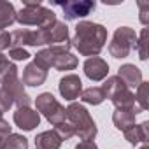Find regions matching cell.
Instances as JSON below:
<instances>
[{"label": "cell", "instance_id": "obj_1", "mask_svg": "<svg viewBox=\"0 0 149 149\" xmlns=\"http://www.w3.org/2000/svg\"><path fill=\"white\" fill-rule=\"evenodd\" d=\"M107 42V28L93 21H79L76 26V35L70 40L81 56H98Z\"/></svg>", "mask_w": 149, "mask_h": 149}, {"label": "cell", "instance_id": "obj_2", "mask_svg": "<svg viewBox=\"0 0 149 149\" xmlns=\"http://www.w3.org/2000/svg\"><path fill=\"white\" fill-rule=\"evenodd\" d=\"M72 44H61V46H49L47 49H40L35 56L33 61L42 67V68H56L60 72L63 70H74L77 67L79 60L70 53Z\"/></svg>", "mask_w": 149, "mask_h": 149}, {"label": "cell", "instance_id": "obj_3", "mask_svg": "<svg viewBox=\"0 0 149 149\" xmlns=\"http://www.w3.org/2000/svg\"><path fill=\"white\" fill-rule=\"evenodd\" d=\"M65 121L74 128V135H77L83 142L84 140H93L97 137V125L91 118V114L88 112V109L81 104L72 102L67 109H65Z\"/></svg>", "mask_w": 149, "mask_h": 149}, {"label": "cell", "instance_id": "obj_4", "mask_svg": "<svg viewBox=\"0 0 149 149\" xmlns=\"http://www.w3.org/2000/svg\"><path fill=\"white\" fill-rule=\"evenodd\" d=\"M104 93H105V98H109L116 109H121V111H132L135 114L142 112V109L137 105L135 102V95L130 91V88L118 77V76H111L107 77V81L104 83L102 86Z\"/></svg>", "mask_w": 149, "mask_h": 149}, {"label": "cell", "instance_id": "obj_5", "mask_svg": "<svg viewBox=\"0 0 149 149\" xmlns=\"http://www.w3.org/2000/svg\"><path fill=\"white\" fill-rule=\"evenodd\" d=\"M23 6L25 7L19 13H16V21L19 25L47 28V26H51L56 21V14L51 9L44 7L39 0H37V2H28V0H25Z\"/></svg>", "mask_w": 149, "mask_h": 149}, {"label": "cell", "instance_id": "obj_6", "mask_svg": "<svg viewBox=\"0 0 149 149\" xmlns=\"http://www.w3.org/2000/svg\"><path fill=\"white\" fill-rule=\"evenodd\" d=\"M25 84L21 83L19 76H18V67L14 63H11L7 67V70L0 76V88L4 91H7V95L13 98V102L19 107H30L32 98L28 97V93L23 88Z\"/></svg>", "mask_w": 149, "mask_h": 149}, {"label": "cell", "instance_id": "obj_7", "mask_svg": "<svg viewBox=\"0 0 149 149\" xmlns=\"http://www.w3.org/2000/svg\"><path fill=\"white\" fill-rule=\"evenodd\" d=\"M137 44V33L130 26H119L116 28L112 40L109 42V53L114 58H126L132 49H135Z\"/></svg>", "mask_w": 149, "mask_h": 149}, {"label": "cell", "instance_id": "obj_8", "mask_svg": "<svg viewBox=\"0 0 149 149\" xmlns=\"http://www.w3.org/2000/svg\"><path fill=\"white\" fill-rule=\"evenodd\" d=\"M35 107H37V112L42 114L53 126L54 125H60L65 121V107L53 97V93H40L37 98H35Z\"/></svg>", "mask_w": 149, "mask_h": 149}, {"label": "cell", "instance_id": "obj_9", "mask_svg": "<svg viewBox=\"0 0 149 149\" xmlns=\"http://www.w3.org/2000/svg\"><path fill=\"white\" fill-rule=\"evenodd\" d=\"M54 4L63 9V16H65L67 21L86 18L97 7L95 0H67V2H54Z\"/></svg>", "mask_w": 149, "mask_h": 149}, {"label": "cell", "instance_id": "obj_10", "mask_svg": "<svg viewBox=\"0 0 149 149\" xmlns=\"http://www.w3.org/2000/svg\"><path fill=\"white\" fill-rule=\"evenodd\" d=\"M58 90H60V95H61L65 100H68V102L79 98L81 93H83V83H81V77L76 76V74H68V76H65V77L60 79Z\"/></svg>", "mask_w": 149, "mask_h": 149}, {"label": "cell", "instance_id": "obj_11", "mask_svg": "<svg viewBox=\"0 0 149 149\" xmlns=\"http://www.w3.org/2000/svg\"><path fill=\"white\" fill-rule=\"evenodd\" d=\"M84 68V74H86V77L90 81H104L107 77V74H109V65L104 58L100 56H91L84 61L83 65Z\"/></svg>", "mask_w": 149, "mask_h": 149}, {"label": "cell", "instance_id": "obj_12", "mask_svg": "<svg viewBox=\"0 0 149 149\" xmlns=\"http://www.w3.org/2000/svg\"><path fill=\"white\" fill-rule=\"evenodd\" d=\"M40 123V114L30 107H19L14 112V125L25 132H32Z\"/></svg>", "mask_w": 149, "mask_h": 149}, {"label": "cell", "instance_id": "obj_13", "mask_svg": "<svg viewBox=\"0 0 149 149\" xmlns=\"http://www.w3.org/2000/svg\"><path fill=\"white\" fill-rule=\"evenodd\" d=\"M46 79H47V70L42 68V67H39L35 61L28 63L23 68V79H21V83L26 84V86H33V88L35 86H42L46 83Z\"/></svg>", "mask_w": 149, "mask_h": 149}, {"label": "cell", "instance_id": "obj_14", "mask_svg": "<svg viewBox=\"0 0 149 149\" xmlns=\"http://www.w3.org/2000/svg\"><path fill=\"white\" fill-rule=\"evenodd\" d=\"M47 44L49 46H61L70 44L68 39V26L63 21H54L51 26H47Z\"/></svg>", "mask_w": 149, "mask_h": 149}, {"label": "cell", "instance_id": "obj_15", "mask_svg": "<svg viewBox=\"0 0 149 149\" xmlns=\"http://www.w3.org/2000/svg\"><path fill=\"white\" fill-rule=\"evenodd\" d=\"M118 77L128 86V88H137L142 83V72L139 67L132 65V63H125L119 67L118 70Z\"/></svg>", "mask_w": 149, "mask_h": 149}, {"label": "cell", "instance_id": "obj_16", "mask_svg": "<svg viewBox=\"0 0 149 149\" xmlns=\"http://www.w3.org/2000/svg\"><path fill=\"white\" fill-rule=\"evenodd\" d=\"M123 135H125V139L130 142V144H133V146H137V144H147L149 142V121H142L140 125H133L132 128H128V130H125L123 132Z\"/></svg>", "mask_w": 149, "mask_h": 149}, {"label": "cell", "instance_id": "obj_17", "mask_svg": "<svg viewBox=\"0 0 149 149\" xmlns=\"http://www.w3.org/2000/svg\"><path fill=\"white\" fill-rule=\"evenodd\" d=\"M61 147V139L56 135L54 130L40 132L35 137V149H60Z\"/></svg>", "mask_w": 149, "mask_h": 149}, {"label": "cell", "instance_id": "obj_18", "mask_svg": "<svg viewBox=\"0 0 149 149\" xmlns=\"http://www.w3.org/2000/svg\"><path fill=\"white\" fill-rule=\"evenodd\" d=\"M135 116H137V114L132 112V111L116 109L114 114H112V123H114V126H116L118 130L125 132V130H128V128H132V126L135 125Z\"/></svg>", "mask_w": 149, "mask_h": 149}, {"label": "cell", "instance_id": "obj_19", "mask_svg": "<svg viewBox=\"0 0 149 149\" xmlns=\"http://www.w3.org/2000/svg\"><path fill=\"white\" fill-rule=\"evenodd\" d=\"M16 21V9L11 2L0 0V32H6L7 26H11Z\"/></svg>", "mask_w": 149, "mask_h": 149}, {"label": "cell", "instance_id": "obj_20", "mask_svg": "<svg viewBox=\"0 0 149 149\" xmlns=\"http://www.w3.org/2000/svg\"><path fill=\"white\" fill-rule=\"evenodd\" d=\"M81 100L84 104H90V105H100L105 100V93H104V90L100 86H90V88L83 90Z\"/></svg>", "mask_w": 149, "mask_h": 149}, {"label": "cell", "instance_id": "obj_21", "mask_svg": "<svg viewBox=\"0 0 149 149\" xmlns=\"http://www.w3.org/2000/svg\"><path fill=\"white\" fill-rule=\"evenodd\" d=\"M4 149H28V139L19 135V133H11L6 139V147Z\"/></svg>", "mask_w": 149, "mask_h": 149}, {"label": "cell", "instance_id": "obj_22", "mask_svg": "<svg viewBox=\"0 0 149 149\" xmlns=\"http://www.w3.org/2000/svg\"><path fill=\"white\" fill-rule=\"evenodd\" d=\"M147 84H149V83H144V81H142V83L137 86V93H135V102H137V105L142 109V112L149 109V98H147Z\"/></svg>", "mask_w": 149, "mask_h": 149}, {"label": "cell", "instance_id": "obj_23", "mask_svg": "<svg viewBox=\"0 0 149 149\" xmlns=\"http://www.w3.org/2000/svg\"><path fill=\"white\" fill-rule=\"evenodd\" d=\"M147 37H149V30H147V28H142L140 37L137 39V44H135V49H137L139 58H140L142 61L147 60Z\"/></svg>", "mask_w": 149, "mask_h": 149}, {"label": "cell", "instance_id": "obj_24", "mask_svg": "<svg viewBox=\"0 0 149 149\" xmlns=\"http://www.w3.org/2000/svg\"><path fill=\"white\" fill-rule=\"evenodd\" d=\"M28 32L30 30H14L11 33V47H23L28 46ZM9 47V49H11Z\"/></svg>", "mask_w": 149, "mask_h": 149}, {"label": "cell", "instance_id": "obj_25", "mask_svg": "<svg viewBox=\"0 0 149 149\" xmlns=\"http://www.w3.org/2000/svg\"><path fill=\"white\" fill-rule=\"evenodd\" d=\"M53 130H54L56 135L61 139V142H63V140H68V139L74 137V128H72L67 121H63V123H60V125H54Z\"/></svg>", "mask_w": 149, "mask_h": 149}, {"label": "cell", "instance_id": "obj_26", "mask_svg": "<svg viewBox=\"0 0 149 149\" xmlns=\"http://www.w3.org/2000/svg\"><path fill=\"white\" fill-rule=\"evenodd\" d=\"M32 54L26 51V49H23V47H11L9 49V58L11 60H14V61H25V60H28Z\"/></svg>", "mask_w": 149, "mask_h": 149}, {"label": "cell", "instance_id": "obj_27", "mask_svg": "<svg viewBox=\"0 0 149 149\" xmlns=\"http://www.w3.org/2000/svg\"><path fill=\"white\" fill-rule=\"evenodd\" d=\"M13 98L7 95V91H4L2 88H0V112H7L11 107H13Z\"/></svg>", "mask_w": 149, "mask_h": 149}, {"label": "cell", "instance_id": "obj_28", "mask_svg": "<svg viewBox=\"0 0 149 149\" xmlns=\"http://www.w3.org/2000/svg\"><path fill=\"white\" fill-rule=\"evenodd\" d=\"M140 7V23L147 25L149 23V2H139Z\"/></svg>", "mask_w": 149, "mask_h": 149}, {"label": "cell", "instance_id": "obj_29", "mask_svg": "<svg viewBox=\"0 0 149 149\" xmlns=\"http://www.w3.org/2000/svg\"><path fill=\"white\" fill-rule=\"evenodd\" d=\"M7 47H11V33L0 32V51H4Z\"/></svg>", "mask_w": 149, "mask_h": 149}, {"label": "cell", "instance_id": "obj_30", "mask_svg": "<svg viewBox=\"0 0 149 149\" xmlns=\"http://www.w3.org/2000/svg\"><path fill=\"white\" fill-rule=\"evenodd\" d=\"M9 135H11V125L6 119H0V137L7 139Z\"/></svg>", "mask_w": 149, "mask_h": 149}, {"label": "cell", "instance_id": "obj_31", "mask_svg": "<svg viewBox=\"0 0 149 149\" xmlns=\"http://www.w3.org/2000/svg\"><path fill=\"white\" fill-rule=\"evenodd\" d=\"M11 65V61H9V58L6 56V54H2L0 53V76H2V74L7 70V67Z\"/></svg>", "mask_w": 149, "mask_h": 149}, {"label": "cell", "instance_id": "obj_32", "mask_svg": "<svg viewBox=\"0 0 149 149\" xmlns=\"http://www.w3.org/2000/svg\"><path fill=\"white\" fill-rule=\"evenodd\" d=\"M74 149H98V146L93 142V140H84V142H81V144H77Z\"/></svg>", "mask_w": 149, "mask_h": 149}, {"label": "cell", "instance_id": "obj_33", "mask_svg": "<svg viewBox=\"0 0 149 149\" xmlns=\"http://www.w3.org/2000/svg\"><path fill=\"white\" fill-rule=\"evenodd\" d=\"M4 147H6V139L0 137V149H4Z\"/></svg>", "mask_w": 149, "mask_h": 149}, {"label": "cell", "instance_id": "obj_34", "mask_svg": "<svg viewBox=\"0 0 149 149\" xmlns=\"http://www.w3.org/2000/svg\"><path fill=\"white\" fill-rule=\"evenodd\" d=\"M140 149H149V147H147V144H144V146H142Z\"/></svg>", "mask_w": 149, "mask_h": 149}, {"label": "cell", "instance_id": "obj_35", "mask_svg": "<svg viewBox=\"0 0 149 149\" xmlns=\"http://www.w3.org/2000/svg\"><path fill=\"white\" fill-rule=\"evenodd\" d=\"M2 114H4V112H0V119H4V118H2Z\"/></svg>", "mask_w": 149, "mask_h": 149}]
</instances>
